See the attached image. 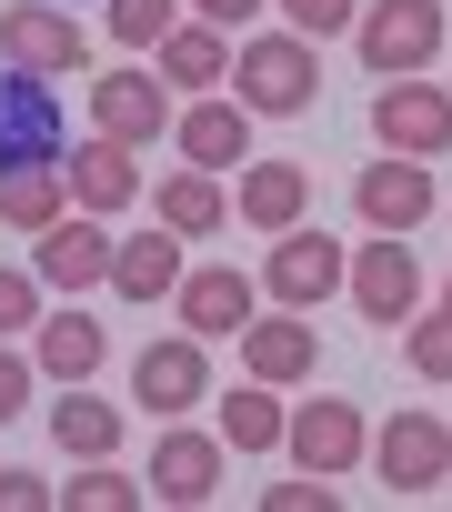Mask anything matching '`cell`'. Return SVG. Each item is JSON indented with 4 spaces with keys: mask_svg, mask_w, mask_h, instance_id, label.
Returning <instances> with one entry per match:
<instances>
[{
    "mask_svg": "<svg viewBox=\"0 0 452 512\" xmlns=\"http://www.w3.org/2000/svg\"><path fill=\"white\" fill-rule=\"evenodd\" d=\"M41 161H71L61 101H51L41 71H11V61H0V181H11V171H41Z\"/></svg>",
    "mask_w": 452,
    "mask_h": 512,
    "instance_id": "1",
    "label": "cell"
},
{
    "mask_svg": "<svg viewBox=\"0 0 452 512\" xmlns=\"http://www.w3.org/2000/svg\"><path fill=\"white\" fill-rule=\"evenodd\" d=\"M372 141L402 161H442L452 151V91L442 81H382L372 91Z\"/></svg>",
    "mask_w": 452,
    "mask_h": 512,
    "instance_id": "2",
    "label": "cell"
},
{
    "mask_svg": "<svg viewBox=\"0 0 452 512\" xmlns=\"http://www.w3.org/2000/svg\"><path fill=\"white\" fill-rule=\"evenodd\" d=\"M432 51H442V0H372V21H362V71L412 81Z\"/></svg>",
    "mask_w": 452,
    "mask_h": 512,
    "instance_id": "3",
    "label": "cell"
},
{
    "mask_svg": "<svg viewBox=\"0 0 452 512\" xmlns=\"http://www.w3.org/2000/svg\"><path fill=\"white\" fill-rule=\"evenodd\" d=\"M232 81H242V111H312L322 61H312L292 31H272V41H252V51L232 61Z\"/></svg>",
    "mask_w": 452,
    "mask_h": 512,
    "instance_id": "4",
    "label": "cell"
},
{
    "mask_svg": "<svg viewBox=\"0 0 452 512\" xmlns=\"http://www.w3.org/2000/svg\"><path fill=\"white\" fill-rule=\"evenodd\" d=\"M342 282H352V262H342V241H322V231H302V221H292V231L272 241V262H262V292H282L292 312L332 302Z\"/></svg>",
    "mask_w": 452,
    "mask_h": 512,
    "instance_id": "5",
    "label": "cell"
},
{
    "mask_svg": "<svg viewBox=\"0 0 452 512\" xmlns=\"http://www.w3.org/2000/svg\"><path fill=\"white\" fill-rule=\"evenodd\" d=\"M131 402L141 412H191V402H211V362H201V342L191 332H171V342H151L141 362H131Z\"/></svg>",
    "mask_w": 452,
    "mask_h": 512,
    "instance_id": "6",
    "label": "cell"
},
{
    "mask_svg": "<svg viewBox=\"0 0 452 512\" xmlns=\"http://www.w3.org/2000/svg\"><path fill=\"white\" fill-rule=\"evenodd\" d=\"M372 452H382V482H392V492H432V482H452V422H432V412H392Z\"/></svg>",
    "mask_w": 452,
    "mask_h": 512,
    "instance_id": "7",
    "label": "cell"
},
{
    "mask_svg": "<svg viewBox=\"0 0 452 512\" xmlns=\"http://www.w3.org/2000/svg\"><path fill=\"white\" fill-rule=\"evenodd\" d=\"M352 201H362V221H372V231H412V221H432V201H442V191H432V171H422V161H402V151H392V161H362Z\"/></svg>",
    "mask_w": 452,
    "mask_h": 512,
    "instance_id": "8",
    "label": "cell"
},
{
    "mask_svg": "<svg viewBox=\"0 0 452 512\" xmlns=\"http://www.w3.org/2000/svg\"><path fill=\"white\" fill-rule=\"evenodd\" d=\"M362 452H372L362 402H302V412H292V462H302V472H352Z\"/></svg>",
    "mask_w": 452,
    "mask_h": 512,
    "instance_id": "9",
    "label": "cell"
},
{
    "mask_svg": "<svg viewBox=\"0 0 452 512\" xmlns=\"http://www.w3.org/2000/svg\"><path fill=\"white\" fill-rule=\"evenodd\" d=\"M0 61L11 71H81V21L11 0V11H0Z\"/></svg>",
    "mask_w": 452,
    "mask_h": 512,
    "instance_id": "10",
    "label": "cell"
},
{
    "mask_svg": "<svg viewBox=\"0 0 452 512\" xmlns=\"http://www.w3.org/2000/svg\"><path fill=\"white\" fill-rule=\"evenodd\" d=\"M352 302H362V322H412V302H422V272H412V251L382 231V241H362V262H352Z\"/></svg>",
    "mask_w": 452,
    "mask_h": 512,
    "instance_id": "11",
    "label": "cell"
},
{
    "mask_svg": "<svg viewBox=\"0 0 452 512\" xmlns=\"http://www.w3.org/2000/svg\"><path fill=\"white\" fill-rule=\"evenodd\" d=\"M91 111H101V131H111V141H131V151H141L151 131H171V91H161L151 71H111V81L91 91Z\"/></svg>",
    "mask_w": 452,
    "mask_h": 512,
    "instance_id": "12",
    "label": "cell"
},
{
    "mask_svg": "<svg viewBox=\"0 0 452 512\" xmlns=\"http://www.w3.org/2000/svg\"><path fill=\"white\" fill-rule=\"evenodd\" d=\"M111 231L101 221H51L41 231V272H51V292H91V282H111Z\"/></svg>",
    "mask_w": 452,
    "mask_h": 512,
    "instance_id": "13",
    "label": "cell"
},
{
    "mask_svg": "<svg viewBox=\"0 0 452 512\" xmlns=\"http://www.w3.org/2000/svg\"><path fill=\"white\" fill-rule=\"evenodd\" d=\"M171 302H181L191 342H221V332H242V322H252V282H242V272H221V262H211V272H181Z\"/></svg>",
    "mask_w": 452,
    "mask_h": 512,
    "instance_id": "14",
    "label": "cell"
},
{
    "mask_svg": "<svg viewBox=\"0 0 452 512\" xmlns=\"http://www.w3.org/2000/svg\"><path fill=\"white\" fill-rule=\"evenodd\" d=\"M151 492H161V502H211V492H221V442L161 432V442H151Z\"/></svg>",
    "mask_w": 452,
    "mask_h": 512,
    "instance_id": "15",
    "label": "cell"
},
{
    "mask_svg": "<svg viewBox=\"0 0 452 512\" xmlns=\"http://www.w3.org/2000/svg\"><path fill=\"white\" fill-rule=\"evenodd\" d=\"M171 131H181V161H201V171H221V161L252 151V111H242V101H201V111H181Z\"/></svg>",
    "mask_w": 452,
    "mask_h": 512,
    "instance_id": "16",
    "label": "cell"
},
{
    "mask_svg": "<svg viewBox=\"0 0 452 512\" xmlns=\"http://www.w3.org/2000/svg\"><path fill=\"white\" fill-rule=\"evenodd\" d=\"M61 171H71V201H81V211H121L131 181H141V171H131V141H111V131H101L91 151H71Z\"/></svg>",
    "mask_w": 452,
    "mask_h": 512,
    "instance_id": "17",
    "label": "cell"
},
{
    "mask_svg": "<svg viewBox=\"0 0 452 512\" xmlns=\"http://www.w3.org/2000/svg\"><path fill=\"white\" fill-rule=\"evenodd\" d=\"M242 362H252V382H302L322 362V342H312V322H242Z\"/></svg>",
    "mask_w": 452,
    "mask_h": 512,
    "instance_id": "18",
    "label": "cell"
},
{
    "mask_svg": "<svg viewBox=\"0 0 452 512\" xmlns=\"http://www.w3.org/2000/svg\"><path fill=\"white\" fill-rule=\"evenodd\" d=\"M111 282H121L131 302L181 292V231H141V241H121V251H111Z\"/></svg>",
    "mask_w": 452,
    "mask_h": 512,
    "instance_id": "19",
    "label": "cell"
},
{
    "mask_svg": "<svg viewBox=\"0 0 452 512\" xmlns=\"http://www.w3.org/2000/svg\"><path fill=\"white\" fill-rule=\"evenodd\" d=\"M242 211H252L262 231H292V221L312 211V171H302V161H252V181H242Z\"/></svg>",
    "mask_w": 452,
    "mask_h": 512,
    "instance_id": "20",
    "label": "cell"
},
{
    "mask_svg": "<svg viewBox=\"0 0 452 512\" xmlns=\"http://www.w3.org/2000/svg\"><path fill=\"white\" fill-rule=\"evenodd\" d=\"M101 352H111V332H101L91 312H51V322H41V372H51V382H91Z\"/></svg>",
    "mask_w": 452,
    "mask_h": 512,
    "instance_id": "21",
    "label": "cell"
},
{
    "mask_svg": "<svg viewBox=\"0 0 452 512\" xmlns=\"http://www.w3.org/2000/svg\"><path fill=\"white\" fill-rule=\"evenodd\" d=\"M232 61H242V51L221 41L211 21H181V31L161 41V81H191V91H211V81H232Z\"/></svg>",
    "mask_w": 452,
    "mask_h": 512,
    "instance_id": "22",
    "label": "cell"
},
{
    "mask_svg": "<svg viewBox=\"0 0 452 512\" xmlns=\"http://www.w3.org/2000/svg\"><path fill=\"white\" fill-rule=\"evenodd\" d=\"M292 432V412L272 402V382H242V392H221V442L232 452H272Z\"/></svg>",
    "mask_w": 452,
    "mask_h": 512,
    "instance_id": "23",
    "label": "cell"
},
{
    "mask_svg": "<svg viewBox=\"0 0 452 512\" xmlns=\"http://www.w3.org/2000/svg\"><path fill=\"white\" fill-rule=\"evenodd\" d=\"M61 191H71V171H61V161L11 171V181H0V221H11V231H51V221H61Z\"/></svg>",
    "mask_w": 452,
    "mask_h": 512,
    "instance_id": "24",
    "label": "cell"
},
{
    "mask_svg": "<svg viewBox=\"0 0 452 512\" xmlns=\"http://www.w3.org/2000/svg\"><path fill=\"white\" fill-rule=\"evenodd\" d=\"M51 442H61V452H81V462H101V452L121 442V402H91V392L51 402Z\"/></svg>",
    "mask_w": 452,
    "mask_h": 512,
    "instance_id": "25",
    "label": "cell"
},
{
    "mask_svg": "<svg viewBox=\"0 0 452 512\" xmlns=\"http://www.w3.org/2000/svg\"><path fill=\"white\" fill-rule=\"evenodd\" d=\"M221 181L211 171H181V181H161V231H181V241H201V231H221Z\"/></svg>",
    "mask_w": 452,
    "mask_h": 512,
    "instance_id": "26",
    "label": "cell"
},
{
    "mask_svg": "<svg viewBox=\"0 0 452 512\" xmlns=\"http://www.w3.org/2000/svg\"><path fill=\"white\" fill-rule=\"evenodd\" d=\"M111 31H121L131 51H161V41L181 31V0H111Z\"/></svg>",
    "mask_w": 452,
    "mask_h": 512,
    "instance_id": "27",
    "label": "cell"
},
{
    "mask_svg": "<svg viewBox=\"0 0 452 512\" xmlns=\"http://www.w3.org/2000/svg\"><path fill=\"white\" fill-rule=\"evenodd\" d=\"M412 372H422V382H452V312L412 322Z\"/></svg>",
    "mask_w": 452,
    "mask_h": 512,
    "instance_id": "28",
    "label": "cell"
},
{
    "mask_svg": "<svg viewBox=\"0 0 452 512\" xmlns=\"http://www.w3.org/2000/svg\"><path fill=\"white\" fill-rule=\"evenodd\" d=\"M61 502H71V512H131V482H121V472H101V462H91V472H81V482H71V492H61Z\"/></svg>",
    "mask_w": 452,
    "mask_h": 512,
    "instance_id": "29",
    "label": "cell"
},
{
    "mask_svg": "<svg viewBox=\"0 0 452 512\" xmlns=\"http://www.w3.org/2000/svg\"><path fill=\"white\" fill-rule=\"evenodd\" d=\"M0 332H41V282L31 272H0Z\"/></svg>",
    "mask_w": 452,
    "mask_h": 512,
    "instance_id": "30",
    "label": "cell"
},
{
    "mask_svg": "<svg viewBox=\"0 0 452 512\" xmlns=\"http://www.w3.org/2000/svg\"><path fill=\"white\" fill-rule=\"evenodd\" d=\"M262 512H332V472H312V482H272Z\"/></svg>",
    "mask_w": 452,
    "mask_h": 512,
    "instance_id": "31",
    "label": "cell"
},
{
    "mask_svg": "<svg viewBox=\"0 0 452 512\" xmlns=\"http://www.w3.org/2000/svg\"><path fill=\"white\" fill-rule=\"evenodd\" d=\"M282 11L302 21V41H322V31H352V0H282Z\"/></svg>",
    "mask_w": 452,
    "mask_h": 512,
    "instance_id": "32",
    "label": "cell"
},
{
    "mask_svg": "<svg viewBox=\"0 0 452 512\" xmlns=\"http://www.w3.org/2000/svg\"><path fill=\"white\" fill-rule=\"evenodd\" d=\"M0 512H51V482L41 472H0Z\"/></svg>",
    "mask_w": 452,
    "mask_h": 512,
    "instance_id": "33",
    "label": "cell"
},
{
    "mask_svg": "<svg viewBox=\"0 0 452 512\" xmlns=\"http://www.w3.org/2000/svg\"><path fill=\"white\" fill-rule=\"evenodd\" d=\"M21 402H31V362H21V352H0V422H11Z\"/></svg>",
    "mask_w": 452,
    "mask_h": 512,
    "instance_id": "34",
    "label": "cell"
},
{
    "mask_svg": "<svg viewBox=\"0 0 452 512\" xmlns=\"http://www.w3.org/2000/svg\"><path fill=\"white\" fill-rule=\"evenodd\" d=\"M262 0H191V21H211V31H232V21H252Z\"/></svg>",
    "mask_w": 452,
    "mask_h": 512,
    "instance_id": "35",
    "label": "cell"
},
{
    "mask_svg": "<svg viewBox=\"0 0 452 512\" xmlns=\"http://www.w3.org/2000/svg\"><path fill=\"white\" fill-rule=\"evenodd\" d=\"M442 312H452V282H442Z\"/></svg>",
    "mask_w": 452,
    "mask_h": 512,
    "instance_id": "36",
    "label": "cell"
}]
</instances>
